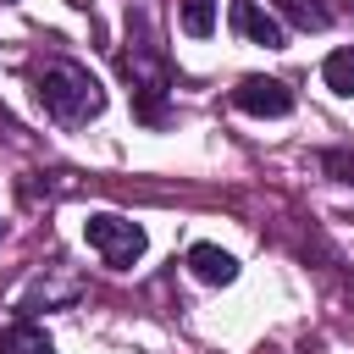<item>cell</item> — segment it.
<instances>
[{
    "label": "cell",
    "mask_w": 354,
    "mask_h": 354,
    "mask_svg": "<svg viewBox=\"0 0 354 354\" xmlns=\"http://www.w3.org/2000/svg\"><path fill=\"white\" fill-rule=\"evenodd\" d=\"M33 94H39V105H44L61 127L94 122V116L105 111V88H100V77H94L83 61H50V66L33 77Z\"/></svg>",
    "instance_id": "cell-1"
},
{
    "label": "cell",
    "mask_w": 354,
    "mask_h": 354,
    "mask_svg": "<svg viewBox=\"0 0 354 354\" xmlns=\"http://www.w3.org/2000/svg\"><path fill=\"white\" fill-rule=\"evenodd\" d=\"M227 22H232V33L249 39V44H266V50H282V44H288L282 17L266 11L260 0H232V6H227Z\"/></svg>",
    "instance_id": "cell-5"
},
{
    "label": "cell",
    "mask_w": 354,
    "mask_h": 354,
    "mask_svg": "<svg viewBox=\"0 0 354 354\" xmlns=\"http://www.w3.org/2000/svg\"><path fill=\"white\" fill-rule=\"evenodd\" d=\"M0 354H55V343H50L44 326H33V321H11V326L0 332Z\"/></svg>",
    "instance_id": "cell-8"
},
{
    "label": "cell",
    "mask_w": 354,
    "mask_h": 354,
    "mask_svg": "<svg viewBox=\"0 0 354 354\" xmlns=\"http://www.w3.org/2000/svg\"><path fill=\"white\" fill-rule=\"evenodd\" d=\"M0 6H11V0H0Z\"/></svg>",
    "instance_id": "cell-13"
},
{
    "label": "cell",
    "mask_w": 354,
    "mask_h": 354,
    "mask_svg": "<svg viewBox=\"0 0 354 354\" xmlns=\"http://www.w3.org/2000/svg\"><path fill=\"white\" fill-rule=\"evenodd\" d=\"M348 11H354V0H348Z\"/></svg>",
    "instance_id": "cell-14"
},
{
    "label": "cell",
    "mask_w": 354,
    "mask_h": 354,
    "mask_svg": "<svg viewBox=\"0 0 354 354\" xmlns=\"http://www.w3.org/2000/svg\"><path fill=\"white\" fill-rule=\"evenodd\" d=\"M83 293H88V282L77 277V266L55 260V266H44V271L28 277V288L17 293V310H66V304H77Z\"/></svg>",
    "instance_id": "cell-4"
},
{
    "label": "cell",
    "mask_w": 354,
    "mask_h": 354,
    "mask_svg": "<svg viewBox=\"0 0 354 354\" xmlns=\"http://www.w3.org/2000/svg\"><path fill=\"white\" fill-rule=\"evenodd\" d=\"M183 33L188 39H210L216 33V0H183Z\"/></svg>",
    "instance_id": "cell-11"
},
{
    "label": "cell",
    "mask_w": 354,
    "mask_h": 354,
    "mask_svg": "<svg viewBox=\"0 0 354 354\" xmlns=\"http://www.w3.org/2000/svg\"><path fill=\"white\" fill-rule=\"evenodd\" d=\"M326 171H332L337 183H354V155H337V149H332V155H326Z\"/></svg>",
    "instance_id": "cell-12"
},
{
    "label": "cell",
    "mask_w": 354,
    "mask_h": 354,
    "mask_svg": "<svg viewBox=\"0 0 354 354\" xmlns=\"http://www.w3.org/2000/svg\"><path fill=\"white\" fill-rule=\"evenodd\" d=\"M232 105L249 111V116H288L293 111V88L282 77H243L232 88Z\"/></svg>",
    "instance_id": "cell-6"
},
{
    "label": "cell",
    "mask_w": 354,
    "mask_h": 354,
    "mask_svg": "<svg viewBox=\"0 0 354 354\" xmlns=\"http://www.w3.org/2000/svg\"><path fill=\"white\" fill-rule=\"evenodd\" d=\"M83 238H88V249L111 266V271H127L138 254H144V227L138 221H127V216H116V210H94L88 221H83Z\"/></svg>",
    "instance_id": "cell-3"
},
{
    "label": "cell",
    "mask_w": 354,
    "mask_h": 354,
    "mask_svg": "<svg viewBox=\"0 0 354 354\" xmlns=\"http://www.w3.org/2000/svg\"><path fill=\"white\" fill-rule=\"evenodd\" d=\"M133 44V39H127ZM122 72H127V94H133V116L138 122H149V127H160L166 122V94H171V72H166V55L149 44V39H138L127 55H122Z\"/></svg>",
    "instance_id": "cell-2"
},
{
    "label": "cell",
    "mask_w": 354,
    "mask_h": 354,
    "mask_svg": "<svg viewBox=\"0 0 354 354\" xmlns=\"http://www.w3.org/2000/svg\"><path fill=\"white\" fill-rule=\"evenodd\" d=\"M321 77H326V88H332V94H354V44L332 50V55L321 61Z\"/></svg>",
    "instance_id": "cell-9"
},
{
    "label": "cell",
    "mask_w": 354,
    "mask_h": 354,
    "mask_svg": "<svg viewBox=\"0 0 354 354\" xmlns=\"http://www.w3.org/2000/svg\"><path fill=\"white\" fill-rule=\"evenodd\" d=\"M277 11H282V17L293 22V28H304V33H310V28L321 33V28L332 22V11H326L321 0H277Z\"/></svg>",
    "instance_id": "cell-10"
},
{
    "label": "cell",
    "mask_w": 354,
    "mask_h": 354,
    "mask_svg": "<svg viewBox=\"0 0 354 354\" xmlns=\"http://www.w3.org/2000/svg\"><path fill=\"white\" fill-rule=\"evenodd\" d=\"M188 271H194L205 288H227V282H238V260H232L221 243H194V249H188Z\"/></svg>",
    "instance_id": "cell-7"
},
{
    "label": "cell",
    "mask_w": 354,
    "mask_h": 354,
    "mask_svg": "<svg viewBox=\"0 0 354 354\" xmlns=\"http://www.w3.org/2000/svg\"><path fill=\"white\" fill-rule=\"evenodd\" d=\"M0 232H6V221H0Z\"/></svg>",
    "instance_id": "cell-15"
}]
</instances>
